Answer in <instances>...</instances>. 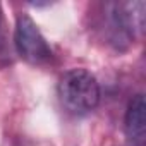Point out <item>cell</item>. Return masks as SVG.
<instances>
[{"label": "cell", "mask_w": 146, "mask_h": 146, "mask_svg": "<svg viewBox=\"0 0 146 146\" xmlns=\"http://www.w3.org/2000/svg\"><path fill=\"white\" fill-rule=\"evenodd\" d=\"M14 43H16V50L19 57L26 60L28 64L41 65V64L50 62L53 57V52L50 45L46 43L45 36L41 35V31L38 29L36 23L26 14L17 17Z\"/></svg>", "instance_id": "cell-3"}, {"label": "cell", "mask_w": 146, "mask_h": 146, "mask_svg": "<svg viewBox=\"0 0 146 146\" xmlns=\"http://www.w3.org/2000/svg\"><path fill=\"white\" fill-rule=\"evenodd\" d=\"M125 137L131 146H144L146 141V103L144 96L139 93L132 96L127 105L125 119H124Z\"/></svg>", "instance_id": "cell-4"}, {"label": "cell", "mask_w": 146, "mask_h": 146, "mask_svg": "<svg viewBox=\"0 0 146 146\" xmlns=\"http://www.w3.org/2000/svg\"><path fill=\"white\" fill-rule=\"evenodd\" d=\"M144 2H110L102 5L100 28L115 50H125L144 26Z\"/></svg>", "instance_id": "cell-1"}, {"label": "cell", "mask_w": 146, "mask_h": 146, "mask_svg": "<svg viewBox=\"0 0 146 146\" xmlns=\"http://www.w3.org/2000/svg\"><path fill=\"white\" fill-rule=\"evenodd\" d=\"M57 93L62 108L74 117L93 112L100 103V84L86 69H70L64 72Z\"/></svg>", "instance_id": "cell-2"}, {"label": "cell", "mask_w": 146, "mask_h": 146, "mask_svg": "<svg viewBox=\"0 0 146 146\" xmlns=\"http://www.w3.org/2000/svg\"><path fill=\"white\" fill-rule=\"evenodd\" d=\"M5 46V19H4V11L0 5V52Z\"/></svg>", "instance_id": "cell-5"}]
</instances>
